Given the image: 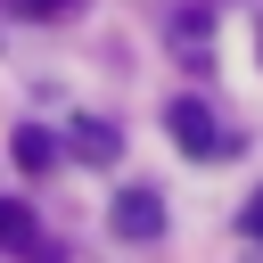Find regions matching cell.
Here are the masks:
<instances>
[{"label":"cell","instance_id":"obj_2","mask_svg":"<svg viewBox=\"0 0 263 263\" xmlns=\"http://www.w3.org/2000/svg\"><path fill=\"white\" fill-rule=\"evenodd\" d=\"M107 222H115V238H164V205H156V189H123Z\"/></svg>","mask_w":263,"mask_h":263},{"label":"cell","instance_id":"obj_1","mask_svg":"<svg viewBox=\"0 0 263 263\" xmlns=\"http://www.w3.org/2000/svg\"><path fill=\"white\" fill-rule=\"evenodd\" d=\"M164 123H173V140H181L189 156H230V148H238V140H230V132H222L197 99H173V115H164Z\"/></svg>","mask_w":263,"mask_h":263},{"label":"cell","instance_id":"obj_6","mask_svg":"<svg viewBox=\"0 0 263 263\" xmlns=\"http://www.w3.org/2000/svg\"><path fill=\"white\" fill-rule=\"evenodd\" d=\"M16 8H25V16H74L82 0H16Z\"/></svg>","mask_w":263,"mask_h":263},{"label":"cell","instance_id":"obj_3","mask_svg":"<svg viewBox=\"0 0 263 263\" xmlns=\"http://www.w3.org/2000/svg\"><path fill=\"white\" fill-rule=\"evenodd\" d=\"M0 247H8V255H25V263H41V255H49V238H41V222H33V205H25V197H0Z\"/></svg>","mask_w":263,"mask_h":263},{"label":"cell","instance_id":"obj_5","mask_svg":"<svg viewBox=\"0 0 263 263\" xmlns=\"http://www.w3.org/2000/svg\"><path fill=\"white\" fill-rule=\"evenodd\" d=\"M8 148H16V164H25V173H49V164H58V140H49V132H33V123H25Z\"/></svg>","mask_w":263,"mask_h":263},{"label":"cell","instance_id":"obj_8","mask_svg":"<svg viewBox=\"0 0 263 263\" xmlns=\"http://www.w3.org/2000/svg\"><path fill=\"white\" fill-rule=\"evenodd\" d=\"M255 49H263V33H255Z\"/></svg>","mask_w":263,"mask_h":263},{"label":"cell","instance_id":"obj_7","mask_svg":"<svg viewBox=\"0 0 263 263\" xmlns=\"http://www.w3.org/2000/svg\"><path fill=\"white\" fill-rule=\"evenodd\" d=\"M238 222H247V238H263V189H255V205H247Z\"/></svg>","mask_w":263,"mask_h":263},{"label":"cell","instance_id":"obj_4","mask_svg":"<svg viewBox=\"0 0 263 263\" xmlns=\"http://www.w3.org/2000/svg\"><path fill=\"white\" fill-rule=\"evenodd\" d=\"M115 148H123V140H115V123H99V115H82V123H74V156H82V164H115Z\"/></svg>","mask_w":263,"mask_h":263}]
</instances>
